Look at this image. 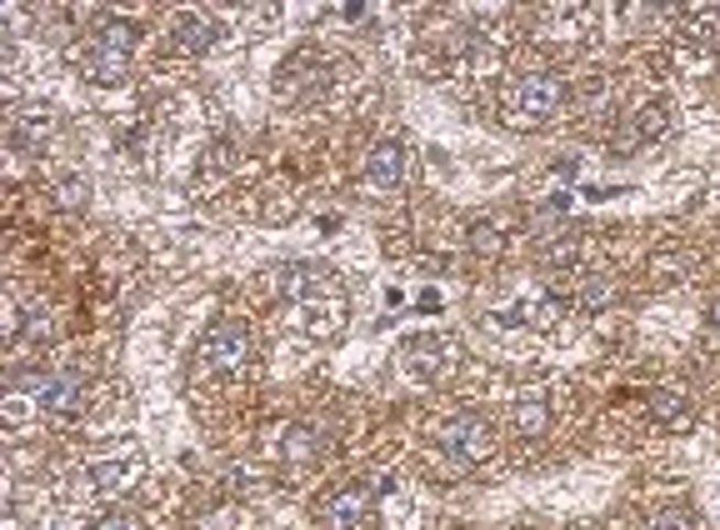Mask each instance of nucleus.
Listing matches in <instances>:
<instances>
[{
	"mask_svg": "<svg viewBox=\"0 0 720 530\" xmlns=\"http://www.w3.org/2000/svg\"><path fill=\"white\" fill-rule=\"evenodd\" d=\"M666 130H670V110L661 106V100H645V106H635L631 116L615 126L611 151L615 155H635V151H645V145L666 141Z\"/></svg>",
	"mask_w": 720,
	"mask_h": 530,
	"instance_id": "423d86ee",
	"label": "nucleus"
},
{
	"mask_svg": "<svg viewBox=\"0 0 720 530\" xmlns=\"http://www.w3.org/2000/svg\"><path fill=\"white\" fill-rule=\"evenodd\" d=\"M96 530H141V520H135L131 510H106Z\"/></svg>",
	"mask_w": 720,
	"mask_h": 530,
	"instance_id": "412c9836",
	"label": "nucleus"
},
{
	"mask_svg": "<svg viewBox=\"0 0 720 530\" xmlns=\"http://www.w3.org/2000/svg\"><path fill=\"white\" fill-rule=\"evenodd\" d=\"M456 366V340L450 336H411L395 350V370H405L411 380H440Z\"/></svg>",
	"mask_w": 720,
	"mask_h": 530,
	"instance_id": "39448f33",
	"label": "nucleus"
},
{
	"mask_svg": "<svg viewBox=\"0 0 720 530\" xmlns=\"http://www.w3.org/2000/svg\"><path fill=\"white\" fill-rule=\"evenodd\" d=\"M645 415H651L661 431H690V425H696L690 401L676 396V390H645Z\"/></svg>",
	"mask_w": 720,
	"mask_h": 530,
	"instance_id": "9b49d317",
	"label": "nucleus"
},
{
	"mask_svg": "<svg viewBox=\"0 0 720 530\" xmlns=\"http://www.w3.org/2000/svg\"><path fill=\"white\" fill-rule=\"evenodd\" d=\"M430 445L446 476H466L470 466H480L491 455V431L480 415H450V421L430 425Z\"/></svg>",
	"mask_w": 720,
	"mask_h": 530,
	"instance_id": "f03ea898",
	"label": "nucleus"
},
{
	"mask_svg": "<svg viewBox=\"0 0 720 530\" xmlns=\"http://www.w3.org/2000/svg\"><path fill=\"white\" fill-rule=\"evenodd\" d=\"M566 106V86H560L556 76H521V80H511V86L501 90V120L511 130H521V126H541V120H550L556 110Z\"/></svg>",
	"mask_w": 720,
	"mask_h": 530,
	"instance_id": "7ed1b4c3",
	"label": "nucleus"
},
{
	"mask_svg": "<svg viewBox=\"0 0 720 530\" xmlns=\"http://www.w3.org/2000/svg\"><path fill=\"white\" fill-rule=\"evenodd\" d=\"M405 145L401 141H375L371 155H366V181L375 185V191H395V185L405 181Z\"/></svg>",
	"mask_w": 720,
	"mask_h": 530,
	"instance_id": "9d476101",
	"label": "nucleus"
},
{
	"mask_svg": "<svg viewBox=\"0 0 720 530\" xmlns=\"http://www.w3.org/2000/svg\"><path fill=\"white\" fill-rule=\"evenodd\" d=\"M21 331L31 340H41L45 331H51V311H45V305H35V301H25V311H21Z\"/></svg>",
	"mask_w": 720,
	"mask_h": 530,
	"instance_id": "aec40b11",
	"label": "nucleus"
},
{
	"mask_svg": "<svg viewBox=\"0 0 720 530\" xmlns=\"http://www.w3.org/2000/svg\"><path fill=\"white\" fill-rule=\"evenodd\" d=\"M246 360H251V331H246V321L210 325L200 350H196V366L210 370V376H236Z\"/></svg>",
	"mask_w": 720,
	"mask_h": 530,
	"instance_id": "20e7f679",
	"label": "nucleus"
},
{
	"mask_svg": "<svg viewBox=\"0 0 720 530\" xmlns=\"http://www.w3.org/2000/svg\"><path fill=\"white\" fill-rule=\"evenodd\" d=\"M470 250H476V256H501L505 250L501 226H495V220H476V226H470Z\"/></svg>",
	"mask_w": 720,
	"mask_h": 530,
	"instance_id": "dca6fc26",
	"label": "nucleus"
},
{
	"mask_svg": "<svg viewBox=\"0 0 720 530\" xmlns=\"http://www.w3.org/2000/svg\"><path fill=\"white\" fill-rule=\"evenodd\" d=\"M141 470H145V461H141V451L131 445V455L120 461V455H110V461H96L90 466V480H96L100 490H120V486H131V480H141Z\"/></svg>",
	"mask_w": 720,
	"mask_h": 530,
	"instance_id": "ddd939ff",
	"label": "nucleus"
},
{
	"mask_svg": "<svg viewBox=\"0 0 720 530\" xmlns=\"http://www.w3.org/2000/svg\"><path fill=\"white\" fill-rule=\"evenodd\" d=\"M216 41H220V21L210 11H186L181 21H175V45H181V51L200 55V51H210Z\"/></svg>",
	"mask_w": 720,
	"mask_h": 530,
	"instance_id": "f8f14e48",
	"label": "nucleus"
},
{
	"mask_svg": "<svg viewBox=\"0 0 720 530\" xmlns=\"http://www.w3.org/2000/svg\"><path fill=\"white\" fill-rule=\"evenodd\" d=\"M275 291L285 301H316V295H330L336 291V275L316 260H285L281 271H275Z\"/></svg>",
	"mask_w": 720,
	"mask_h": 530,
	"instance_id": "6e6552de",
	"label": "nucleus"
},
{
	"mask_svg": "<svg viewBox=\"0 0 720 530\" xmlns=\"http://www.w3.org/2000/svg\"><path fill=\"white\" fill-rule=\"evenodd\" d=\"M326 441H330V435L316 431V425H291L285 441H281V455H285V461H295V466H306V461H316V455L326 451Z\"/></svg>",
	"mask_w": 720,
	"mask_h": 530,
	"instance_id": "4468645a",
	"label": "nucleus"
},
{
	"mask_svg": "<svg viewBox=\"0 0 720 530\" xmlns=\"http://www.w3.org/2000/svg\"><path fill=\"white\" fill-rule=\"evenodd\" d=\"M515 431L521 435H546L550 431V405L541 396H521L515 401Z\"/></svg>",
	"mask_w": 720,
	"mask_h": 530,
	"instance_id": "2eb2a0df",
	"label": "nucleus"
},
{
	"mask_svg": "<svg viewBox=\"0 0 720 530\" xmlns=\"http://www.w3.org/2000/svg\"><path fill=\"white\" fill-rule=\"evenodd\" d=\"M371 500H375V490L366 486V480L340 486L330 500H320V510H316L320 530H360L366 520H371Z\"/></svg>",
	"mask_w": 720,
	"mask_h": 530,
	"instance_id": "0eeeda50",
	"label": "nucleus"
},
{
	"mask_svg": "<svg viewBox=\"0 0 720 530\" xmlns=\"http://www.w3.org/2000/svg\"><path fill=\"white\" fill-rule=\"evenodd\" d=\"M35 396V405L41 411H55V415H76L80 405H86V386H80L76 376H66V370H55V376H41V380H25Z\"/></svg>",
	"mask_w": 720,
	"mask_h": 530,
	"instance_id": "1a4fd4ad",
	"label": "nucleus"
},
{
	"mask_svg": "<svg viewBox=\"0 0 720 530\" xmlns=\"http://www.w3.org/2000/svg\"><path fill=\"white\" fill-rule=\"evenodd\" d=\"M710 325H716V336H720V301L710 305Z\"/></svg>",
	"mask_w": 720,
	"mask_h": 530,
	"instance_id": "4be33fe9",
	"label": "nucleus"
},
{
	"mask_svg": "<svg viewBox=\"0 0 720 530\" xmlns=\"http://www.w3.org/2000/svg\"><path fill=\"white\" fill-rule=\"evenodd\" d=\"M611 301H615V281H586L580 285V295H576L580 311H606Z\"/></svg>",
	"mask_w": 720,
	"mask_h": 530,
	"instance_id": "f3484780",
	"label": "nucleus"
},
{
	"mask_svg": "<svg viewBox=\"0 0 720 530\" xmlns=\"http://www.w3.org/2000/svg\"><path fill=\"white\" fill-rule=\"evenodd\" d=\"M86 201H90L86 175H66V181H61V206H66V210H86Z\"/></svg>",
	"mask_w": 720,
	"mask_h": 530,
	"instance_id": "6ab92c4d",
	"label": "nucleus"
},
{
	"mask_svg": "<svg viewBox=\"0 0 720 530\" xmlns=\"http://www.w3.org/2000/svg\"><path fill=\"white\" fill-rule=\"evenodd\" d=\"M135 41H141V25L106 15V21L96 25V35L86 41V51H80V76L96 80V86H116V80L126 76V61H131Z\"/></svg>",
	"mask_w": 720,
	"mask_h": 530,
	"instance_id": "f257e3e1",
	"label": "nucleus"
},
{
	"mask_svg": "<svg viewBox=\"0 0 720 530\" xmlns=\"http://www.w3.org/2000/svg\"><path fill=\"white\" fill-rule=\"evenodd\" d=\"M641 530H696V510H680V506L655 510V516L645 520Z\"/></svg>",
	"mask_w": 720,
	"mask_h": 530,
	"instance_id": "a211bd4d",
	"label": "nucleus"
}]
</instances>
